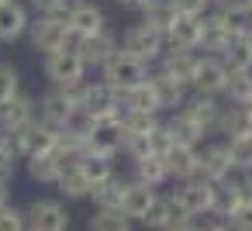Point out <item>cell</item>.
<instances>
[{
	"label": "cell",
	"instance_id": "22",
	"mask_svg": "<svg viewBox=\"0 0 252 231\" xmlns=\"http://www.w3.org/2000/svg\"><path fill=\"white\" fill-rule=\"evenodd\" d=\"M166 45L173 49H187V52H200V18H176L173 28L166 31Z\"/></svg>",
	"mask_w": 252,
	"mask_h": 231
},
{
	"label": "cell",
	"instance_id": "20",
	"mask_svg": "<svg viewBox=\"0 0 252 231\" xmlns=\"http://www.w3.org/2000/svg\"><path fill=\"white\" fill-rule=\"evenodd\" d=\"M166 169H169V179H176V183L200 176L197 148H190V145H173V148L166 152ZM200 179H204V176H200Z\"/></svg>",
	"mask_w": 252,
	"mask_h": 231
},
{
	"label": "cell",
	"instance_id": "37",
	"mask_svg": "<svg viewBox=\"0 0 252 231\" xmlns=\"http://www.w3.org/2000/svg\"><path fill=\"white\" fill-rule=\"evenodd\" d=\"M228 155H231L235 173H252V135L228 138Z\"/></svg>",
	"mask_w": 252,
	"mask_h": 231
},
{
	"label": "cell",
	"instance_id": "9",
	"mask_svg": "<svg viewBox=\"0 0 252 231\" xmlns=\"http://www.w3.org/2000/svg\"><path fill=\"white\" fill-rule=\"evenodd\" d=\"M224 83H228V66H224L218 56L200 52V56H197V66H193V76H190V93L221 97V93H224Z\"/></svg>",
	"mask_w": 252,
	"mask_h": 231
},
{
	"label": "cell",
	"instance_id": "50",
	"mask_svg": "<svg viewBox=\"0 0 252 231\" xmlns=\"http://www.w3.org/2000/svg\"><path fill=\"white\" fill-rule=\"evenodd\" d=\"M245 107H249V114H252V104H245Z\"/></svg>",
	"mask_w": 252,
	"mask_h": 231
},
{
	"label": "cell",
	"instance_id": "10",
	"mask_svg": "<svg viewBox=\"0 0 252 231\" xmlns=\"http://www.w3.org/2000/svg\"><path fill=\"white\" fill-rule=\"evenodd\" d=\"M125 142H128V135H125L121 114L118 117H100V121L90 124V135H87V148L90 152H100V155L114 159V155L125 152Z\"/></svg>",
	"mask_w": 252,
	"mask_h": 231
},
{
	"label": "cell",
	"instance_id": "51",
	"mask_svg": "<svg viewBox=\"0 0 252 231\" xmlns=\"http://www.w3.org/2000/svg\"><path fill=\"white\" fill-rule=\"evenodd\" d=\"M214 4H218V0H211V7H214Z\"/></svg>",
	"mask_w": 252,
	"mask_h": 231
},
{
	"label": "cell",
	"instance_id": "43",
	"mask_svg": "<svg viewBox=\"0 0 252 231\" xmlns=\"http://www.w3.org/2000/svg\"><path fill=\"white\" fill-rule=\"evenodd\" d=\"M114 4L121 7V11H131V14H142L149 4H152V0H114Z\"/></svg>",
	"mask_w": 252,
	"mask_h": 231
},
{
	"label": "cell",
	"instance_id": "47",
	"mask_svg": "<svg viewBox=\"0 0 252 231\" xmlns=\"http://www.w3.org/2000/svg\"><path fill=\"white\" fill-rule=\"evenodd\" d=\"M7 203H11V186L0 183V207H7Z\"/></svg>",
	"mask_w": 252,
	"mask_h": 231
},
{
	"label": "cell",
	"instance_id": "2",
	"mask_svg": "<svg viewBox=\"0 0 252 231\" xmlns=\"http://www.w3.org/2000/svg\"><path fill=\"white\" fill-rule=\"evenodd\" d=\"M42 73L49 80V87H66V90H80L87 83V62L80 59L76 49H59L52 56H45L42 62Z\"/></svg>",
	"mask_w": 252,
	"mask_h": 231
},
{
	"label": "cell",
	"instance_id": "36",
	"mask_svg": "<svg viewBox=\"0 0 252 231\" xmlns=\"http://www.w3.org/2000/svg\"><path fill=\"white\" fill-rule=\"evenodd\" d=\"M218 59L228 66V73H249L252 69V49L245 45V38H235Z\"/></svg>",
	"mask_w": 252,
	"mask_h": 231
},
{
	"label": "cell",
	"instance_id": "17",
	"mask_svg": "<svg viewBox=\"0 0 252 231\" xmlns=\"http://www.w3.org/2000/svg\"><path fill=\"white\" fill-rule=\"evenodd\" d=\"M149 87H152V93H156V100H159V111H180L183 107V100H187V87L180 83V80H173L169 73H162L159 66H152L149 69Z\"/></svg>",
	"mask_w": 252,
	"mask_h": 231
},
{
	"label": "cell",
	"instance_id": "6",
	"mask_svg": "<svg viewBox=\"0 0 252 231\" xmlns=\"http://www.w3.org/2000/svg\"><path fill=\"white\" fill-rule=\"evenodd\" d=\"M149 69H152V66H145L142 59H135V56H128V52L118 49V52L100 66V80L111 83V87L121 93V90H128V87L145 83V80H149Z\"/></svg>",
	"mask_w": 252,
	"mask_h": 231
},
{
	"label": "cell",
	"instance_id": "31",
	"mask_svg": "<svg viewBox=\"0 0 252 231\" xmlns=\"http://www.w3.org/2000/svg\"><path fill=\"white\" fill-rule=\"evenodd\" d=\"M183 214H180V207L173 203V197H156L152 200V207L145 210V217H142V224L145 228H152V231H159V228H166L169 221H180Z\"/></svg>",
	"mask_w": 252,
	"mask_h": 231
},
{
	"label": "cell",
	"instance_id": "14",
	"mask_svg": "<svg viewBox=\"0 0 252 231\" xmlns=\"http://www.w3.org/2000/svg\"><path fill=\"white\" fill-rule=\"evenodd\" d=\"M38 117V97H32V93H14L11 100H4L0 104V131H21L25 124H32Z\"/></svg>",
	"mask_w": 252,
	"mask_h": 231
},
{
	"label": "cell",
	"instance_id": "3",
	"mask_svg": "<svg viewBox=\"0 0 252 231\" xmlns=\"http://www.w3.org/2000/svg\"><path fill=\"white\" fill-rule=\"evenodd\" d=\"M76 100H80V114L90 117V121L118 117L121 114V93L111 83H104V80H87L76 90Z\"/></svg>",
	"mask_w": 252,
	"mask_h": 231
},
{
	"label": "cell",
	"instance_id": "19",
	"mask_svg": "<svg viewBox=\"0 0 252 231\" xmlns=\"http://www.w3.org/2000/svg\"><path fill=\"white\" fill-rule=\"evenodd\" d=\"M197 56H200V52H187V49H173V45H166V52L159 56L156 66H159L162 73H169L173 80H180V83L190 90V76H193Z\"/></svg>",
	"mask_w": 252,
	"mask_h": 231
},
{
	"label": "cell",
	"instance_id": "24",
	"mask_svg": "<svg viewBox=\"0 0 252 231\" xmlns=\"http://www.w3.org/2000/svg\"><path fill=\"white\" fill-rule=\"evenodd\" d=\"M128 111L162 114V111H159V100H156V93H152V87H149V80H145V83H138V87L121 90V114H128Z\"/></svg>",
	"mask_w": 252,
	"mask_h": 231
},
{
	"label": "cell",
	"instance_id": "52",
	"mask_svg": "<svg viewBox=\"0 0 252 231\" xmlns=\"http://www.w3.org/2000/svg\"><path fill=\"white\" fill-rule=\"evenodd\" d=\"M0 4H4V0H0Z\"/></svg>",
	"mask_w": 252,
	"mask_h": 231
},
{
	"label": "cell",
	"instance_id": "21",
	"mask_svg": "<svg viewBox=\"0 0 252 231\" xmlns=\"http://www.w3.org/2000/svg\"><path fill=\"white\" fill-rule=\"evenodd\" d=\"M66 166H73V162H66L59 152H42V155H28L25 159V169H28V176L35 183H56Z\"/></svg>",
	"mask_w": 252,
	"mask_h": 231
},
{
	"label": "cell",
	"instance_id": "42",
	"mask_svg": "<svg viewBox=\"0 0 252 231\" xmlns=\"http://www.w3.org/2000/svg\"><path fill=\"white\" fill-rule=\"evenodd\" d=\"M173 7L183 18H204L211 11V0H173Z\"/></svg>",
	"mask_w": 252,
	"mask_h": 231
},
{
	"label": "cell",
	"instance_id": "41",
	"mask_svg": "<svg viewBox=\"0 0 252 231\" xmlns=\"http://www.w3.org/2000/svg\"><path fill=\"white\" fill-rule=\"evenodd\" d=\"M35 14H66L73 7V0H25Z\"/></svg>",
	"mask_w": 252,
	"mask_h": 231
},
{
	"label": "cell",
	"instance_id": "13",
	"mask_svg": "<svg viewBox=\"0 0 252 231\" xmlns=\"http://www.w3.org/2000/svg\"><path fill=\"white\" fill-rule=\"evenodd\" d=\"M197 162H200V176L218 183L224 176H235V166H231V155H228V142H200L197 145Z\"/></svg>",
	"mask_w": 252,
	"mask_h": 231
},
{
	"label": "cell",
	"instance_id": "28",
	"mask_svg": "<svg viewBox=\"0 0 252 231\" xmlns=\"http://www.w3.org/2000/svg\"><path fill=\"white\" fill-rule=\"evenodd\" d=\"M80 173L90 179V186H97V183H104V179H111V176H114V159L87 148V152L80 155Z\"/></svg>",
	"mask_w": 252,
	"mask_h": 231
},
{
	"label": "cell",
	"instance_id": "48",
	"mask_svg": "<svg viewBox=\"0 0 252 231\" xmlns=\"http://www.w3.org/2000/svg\"><path fill=\"white\" fill-rule=\"evenodd\" d=\"M242 38H245V45L252 49V21H249V28H245V35H242Z\"/></svg>",
	"mask_w": 252,
	"mask_h": 231
},
{
	"label": "cell",
	"instance_id": "26",
	"mask_svg": "<svg viewBox=\"0 0 252 231\" xmlns=\"http://www.w3.org/2000/svg\"><path fill=\"white\" fill-rule=\"evenodd\" d=\"M131 166H135V179H138V183H149V186H162V183L169 179V169H166V155H159V152H149V155L135 159Z\"/></svg>",
	"mask_w": 252,
	"mask_h": 231
},
{
	"label": "cell",
	"instance_id": "11",
	"mask_svg": "<svg viewBox=\"0 0 252 231\" xmlns=\"http://www.w3.org/2000/svg\"><path fill=\"white\" fill-rule=\"evenodd\" d=\"M25 221H28V231H69V210L63 207V200H52V197L32 200L25 210Z\"/></svg>",
	"mask_w": 252,
	"mask_h": 231
},
{
	"label": "cell",
	"instance_id": "39",
	"mask_svg": "<svg viewBox=\"0 0 252 231\" xmlns=\"http://www.w3.org/2000/svg\"><path fill=\"white\" fill-rule=\"evenodd\" d=\"M0 231H28L25 210H18L14 203H7V207H0Z\"/></svg>",
	"mask_w": 252,
	"mask_h": 231
},
{
	"label": "cell",
	"instance_id": "27",
	"mask_svg": "<svg viewBox=\"0 0 252 231\" xmlns=\"http://www.w3.org/2000/svg\"><path fill=\"white\" fill-rule=\"evenodd\" d=\"M56 186H59V193L66 197V200H87L90 197V179L80 173V162H73V166H66L63 169V176L56 179Z\"/></svg>",
	"mask_w": 252,
	"mask_h": 231
},
{
	"label": "cell",
	"instance_id": "1",
	"mask_svg": "<svg viewBox=\"0 0 252 231\" xmlns=\"http://www.w3.org/2000/svg\"><path fill=\"white\" fill-rule=\"evenodd\" d=\"M25 38L42 56H52L59 49H76V42H80L69 31V25H66L63 14H32V25H28V35Z\"/></svg>",
	"mask_w": 252,
	"mask_h": 231
},
{
	"label": "cell",
	"instance_id": "23",
	"mask_svg": "<svg viewBox=\"0 0 252 231\" xmlns=\"http://www.w3.org/2000/svg\"><path fill=\"white\" fill-rule=\"evenodd\" d=\"M242 200H245V193H242V176H224V179L214 183V210H211V214H218V217L224 221Z\"/></svg>",
	"mask_w": 252,
	"mask_h": 231
},
{
	"label": "cell",
	"instance_id": "16",
	"mask_svg": "<svg viewBox=\"0 0 252 231\" xmlns=\"http://www.w3.org/2000/svg\"><path fill=\"white\" fill-rule=\"evenodd\" d=\"M32 25V7L25 0H4L0 4V45L21 42Z\"/></svg>",
	"mask_w": 252,
	"mask_h": 231
},
{
	"label": "cell",
	"instance_id": "30",
	"mask_svg": "<svg viewBox=\"0 0 252 231\" xmlns=\"http://www.w3.org/2000/svg\"><path fill=\"white\" fill-rule=\"evenodd\" d=\"M166 128H169V135H173V145H190V148H197V145L204 142L200 128H197L190 117H183L180 111H173V114H169Z\"/></svg>",
	"mask_w": 252,
	"mask_h": 231
},
{
	"label": "cell",
	"instance_id": "4",
	"mask_svg": "<svg viewBox=\"0 0 252 231\" xmlns=\"http://www.w3.org/2000/svg\"><path fill=\"white\" fill-rule=\"evenodd\" d=\"M121 52H128V56L142 59L145 66H156V62H159V56L166 52V35H159L156 28H149V25L135 21V25H128V28L121 31Z\"/></svg>",
	"mask_w": 252,
	"mask_h": 231
},
{
	"label": "cell",
	"instance_id": "33",
	"mask_svg": "<svg viewBox=\"0 0 252 231\" xmlns=\"http://www.w3.org/2000/svg\"><path fill=\"white\" fill-rule=\"evenodd\" d=\"M224 104H252V69L249 73H228V83H224V93H221Z\"/></svg>",
	"mask_w": 252,
	"mask_h": 231
},
{
	"label": "cell",
	"instance_id": "49",
	"mask_svg": "<svg viewBox=\"0 0 252 231\" xmlns=\"http://www.w3.org/2000/svg\"><path fill=\"white\" fill-rule=\"evenodd\" d=\"M245 14H249V21H252V0H245Z\"/></svg>",
	"mask_w": 252,
	"mask_h": 231
},
{
	"label": "cell",
	"instance_id": "8",
	"mask_svg": "<svg viewBox=\"0 0 252 231\" xmlns=\"http://www.w3.org/2000/svg\"><path fill=\"white\" fill-rule=\"evenodd\" d=\"M221 111H224V100H221V97H207V93H187V100H183V107H180V114L190 117V121L200 128L204 138H207V135H218Z\"/></svg>",
	"mask_w": 252,
	"mask_h": 231
},
{
	"label": "cell",
	"instance_id": "12",
	"mask_svg": "<svg viewBox=\"0 0 252 231\" xmlns=\"http://www.w3.org/2000/svg\"><path fill=\"white\" fill-rule=\"evenodd\" d=\"M63 18H66V25H69V31L76 38H90V35L107 28V14H104L100 4H94V0H73V7Z\"/></svg>",
	"mask_w": 252,
	"mask_h": 231
},
{
	"label": "cell",
	"instance_id": "7",
	"mask_svg": "<svg viewBox=\"0 0 252 231\" xmlns=\"http://www.w3.org/2000/svg\"><path fill=\"white\" fill-rule=\"evenodd\" d=\"M169 197H173V203L180 207L183 217H200V214H211L214 210V183L211 179H200V176L176 183V190Z\"/></svg>",
	"mask_w": 252,
	"mask_h": 231
},
{
	"label": "cell",
	"instance_id": "25",
	"mask_svg": "<svg viewBox=\"0 0 252 231\" xmlns=\"http://www.w3.org/2000/svg\"><path fill=\"white\" fill-rule=\"evenodd\" d=\"M218 135L228 138H238V135H252V114L249 107H238V104H224L221 111V124H218Z\"/></svg>",
	"mask_w": 252,
	"mask_h": 231
},
{
	"label": "cell",
	"instance_id": "38",
	"mask_svg": "<svg viewBox=\"0 0 252 231\" xmlns=\"http://www.w3.org/2000/svg\"><path fill=\"white\" fill-rule=\"evenodd\" d=\"M14 93H21V69L7 59H0V104L11 100Z\"/></svg>",
	"mask_w": 252,
	"mask_h": 231
},
{
	"label": "cell",
	"instance_id": "40",
	"mask_svg": "<svg viewBox=\"0 0 252 231\" xmlns=\"http://www.w3.org/2000/svg\"><path fill=\"white\" fill-rule=\"evenodd\" d=\"M224 221H228V228H231V231H252V203H249V200H242V203H238Z\"/></svg>",
	"mask_w": 252,
	"mask_h": 231
},
{
	"label": "cell",
	"instance_id": "32",
	"mask_svg": "<svg viewBox=\"0 0 252 231\" xmlns=\"http://www.w3.org/2000/svg\"><path fill=\"white\" fill-rule=\"evenodd\" d=\"M87 231H131V217H125L118 207H97L87 221Z\"/></svg>",
	"mask_w": 252,
	"mask_h": 231
},
{
	"label": "cell",
	"instance_id": "15",
	"mask_svg": "<svg viewBox=\"0 0 252 231\" xmlns=\"http://www.w3.org/2000/svg\"><path fill=\"white\" fill-rule=\"evenodd\" d=\"M118 49H121V35L111 31V28H104V31H97V35L76 42V52H80V59L87 62V69H100Z\"/></svg>",
	"mask_w": 252,
	"mask_h": 231
},
{
	"label": "cell",
	"instance_id": "34",
	"mask_svg": "<svg viewBox=\"0 0 252 231\" xmlns=\"http://www.w3.org/2000/svg\"><path fill=\"white\" fill-rule=\"evenodd\" d=\"M121 124H125V135H128V138H149V135L162 124V117H159V114L128 111V114H121Z\"/></svg>",
	"mask_w": 252,
	"mask_h": 231
},
{
	"label": "cell",
	"instance_id": "46",
	"mask_svg": "<svg viewBox=\"0 0 252 231\" xmlns=\"http://www.w3.org/2000/svg\"><path fill=\"white\" fill-rule=\"evenodd\" d=\"M200 231H231V228H228V221H221V217H218V221H207Z\"/></svg>",
	"mask_w": 252,
	"mask_h": 231
},
{
	"label": "cell",
	"instance_id": "45",
	"mask_svg": "<svg viewBox=\"0 0 252 231\" xmlns=\"http://www.w3.org/2000/svg\"><path fill=\"white\" fill-rule=\"evenodd\" d=\"M242 193H245V200L252 203V173H242Z\"/></svg>",
	"mask_w": 252,
	"mask_h": 231
},
{
	"label": "cell",
	"instance_id": "44",
	"mask_svg": "<svg viewBox=\"0 0 252 231\" xmlns=\"http://www.w3.org/2000/svg\"><path fill=\"white\" fill-rule=\"evenodd\" d=\"M159 231H200V228H197L190 217H180V221H169V224H166V228H159Z\"/></svg>",
	"mask_w": 252,
	"mask_h": 231
},
{
	"label": "cell",
	"instance_id": "5",
	"mask_svg": "<svg viewBox=\"0 0 252 231\" xmlns=\"http://www.w3.org/2000/svg\"><path fill=\"white\" fill-rule=\"evenodd\" d=\"M38 117L52 128H69L76 117H80V100H76V90H66V87H49L42 97H38Z\"/></svg>",
	"mask_w": 252,
	"mask_h": 231
},
{
	"label": "cell",
	"instance_id": "29",
	"mask_svg": "<svg viewBox=\"0 0 252 231\" xmlns=\"http://www.w3.org/2000/svg\"><path fill=\"white\" fill-rule=\"evenodd\" d=\"M180 14H176V7H173V0H152V4L142 11V25H149V28H156L159 35H166L169 28H173V21H176Z\"/></svg>",
	"mask_w": 252,
	"mask_h": 231
},
{
	"label": "cell",
	"instance_id": "18",
	"mask_svg": "<svg viewBox=\"0 0 252 231\" xmlns=\"http://www.w3.org/2000/svg\"><path fill=\"white\" fill-rule=\"evenodd\" d=\"M156 197H159V193H156V186L138 183V179H128V183H125V193H121V214H125V217H131V221H142Z\"/></svg>",
	"mask_w": 252,
	"mask_h": 231
},
{
	"label": "cell",
	"instance_id": "35",
	"mask_svg": "<svg viewBox=\"0 0 252 231\" xmlns=\"http://www.w3.org/2000/svg\"><path fill=\"white\" fill-rule=\"evenodd\" d=\"M125 183H128V179H121V176L114 173L111 179H104V183H97V186L90 190V200H94L97 207H118V210H121V193H125Z\"/></svg>",
	"mask_w": 252,
	"mask_h": 231
}]
</instances>
